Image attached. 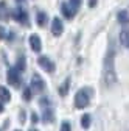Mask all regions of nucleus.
Wrapping results in <instances>:
<instances>
[{
	"label": "nucleus",
	"instance_id": "obj_1",
	"mask_svg": "<svg viewBox=\"0 0 129 131\" xmlns=\"http://www.w3.org/2000/svg\"><path fill=\"white\" fill-rule=\"evenodd\" d=\"M115 50L109 48L104 61H103V83L106 88H112L117 84V73H115Z\"/></svg>",
	"mask_w": 129,
	"mask_h": 131
},
{
	"label": "nucleus",
	"instance_id": "obj_2",
	"mask_svg": "<svg viewBox=\"0 0 129 131\" xmlns=\"http://www.w3.org/2000/svg\"><path fill=\"white\" fill-rule=\"evenodd\" d=\"M90 95H92V91L87 89V88H83L79 89L75 95V108L76 109H84L89 106L90 103Z\"/></svg>",
	"mask_w": 129,
	"mask_h": 131
},
{
	"label": "nucleus",
	"instance_id": "obj_3",
	"mask_svg": "<svg viewBox=\"0 0 129 131\" xmlns=\"http://www.w3.org/2000/svg\"><path fill=\"white\" fill-rule=\"evenodd\" d=\"M6 80H8V84L9 86H12V88H20V84H22V73L16 69V67H11V69H8Z\"/></svg>",
	"mask_w": 129,
	"mask_h": 131
},
{
	"label": "nucleus",
	"instance_id": "obj_4",
	"mask_svg": "<svg viewBox=\"0 0 129 131\" xmlns=\"http://www.w3.org/2000/svg\"><path fill=\"white\" fill-rule=\"evenodd\" d=\"M11 17H12L16 22H19V24L30 25V24H28V13H27L23 8H20V6L14 8V9L11 11Z\"/></svg>",
	"mask_w": 129,
	"mask_h": 131
},
{
	"label": "nucleus",
	"instance_id": "obj_5",
	"mask_svg": "<svg viewBox=\"0 0 129 131\" xmlns=\"http://www.w3.org/2000/svg\"><path fill=\"white\" fill-rule=\"evenodd\" d=\"M30 86H31V91L33 92L41 94V92L45 91V81H44V78L39 73H34L33 77H31V84Z\"/></svg>",
	"mask_w": 129,
	"mask_h": 131
},
{
	"label": "nucleus",
	"instance_id": "obj_6",
	"mask_svg": "<svg viewBox=\"0 0 129 131\" xmlns=\"http://www.w3.org/2000/svg\"><path fill=\"white\" fill-rule=\"evenodd\" d=\"M37 64L41 66V67L45 70V72H48V73H53L55 70H56V66H55V62L48 58V56H39L37 58Z\"/></svg>",
	"mask_w": 129,
	"mask_h": 131
},
{
	"label": "nucleus",
	"instance_id": "obj_7",
	"mask_svg": "<svg viewBox=\"0 0 129 131\" xmlns=\"http://www.w3.org/2000/svg\"><path fill=\"white\" fill-rule=\"evenodd\" d=\"M62 31H64L62 20L59 17H53V20H51V33H53V36H61Z\"/></svg>",
	"mask_w": 129,
	"mask_h": 131
},
{
	"label": "nucleus",
	"instance_id": "obj_8",
	"mask_svg": "<svg viewBox=\"0 0 129 131\" xmlns=\"http://www.w3.org/2000/svg\"><path fill=\"white\" fill-rule=\"evenodd\" d=\"M30 47L33 52H41L42 50V41L37 35H31L30 36Z\"/></svg>",
	"mask_w": 129,
	"mask_h": 131
},
{
	"label": "nucleus",
	"instance_id": "obj_9",
	"mask_svg": "<svg viewBox=\"0 0 129 131\" xmlns=\"http://www.w3.org/2000/svg\"><path fill=\"white\" fill-rule=\"evenodd\" d=\"M61 11H62V16H64L66 19H72L73 16L76 14V11H75V9H73L67 2H64V3L61 5Z\"/></svg>",
	"mask_w": 129,
	"mask_h": 131
},
{
	"label": "nucleus",
	"instance_id": "obj_10",
	"mask_svg": "<svg viewBox=\"0 0 129 131\" xmlns=\"http://www.w3.org/2000/svg\"><path fill=\"white\" fill-rule=\"evenodd\" d=\"M53 119H55V112H53V109H51V108H44L42 120H44L45 123H50V122H53Z\"/></svg>",
	"mask_w": 129,
	"mask_h": 131
},
{
	"label": "nucleus",
	"instance_id": "obj_11",
	"mask_svg": "<svg viewBox=\"0 0 129 131\" xmlns=\"http://www.w3.org/2000/svg\"><path fill=\"white\" fill-rule=\"evenodd\" d=\"M9 16H11V13L6 6V2H0V20H8Z\"/></svg>",
	"mask_w": 129,
	"mask_h": 131
},
{
	"label": "nucleus",
	"instance_id": "obj_12",
	"mask_svg": "<svg viewBox=\"0 0 129 131\" xmlns=\"http://www.w3.org/2000/svg\"><path fill=\"white\" fill-rule=\"evenodd\" d=\"M117 20H118V24H129V11L127 9H121V11H118V14H117Z\"/></svg>",
	"mask_w": 129,
	"mask_h": 131
},
{
	"label": "nucleus",
	"instance_id": "obj_13",
	"mask_svg": "<svg viewBox=\"0 0 129 131\" xmlns=\"http://www.w3.org/2000/svg\"><path fill=\"white\" fill-rule=\"evenodd\" d=\"M47 20H48V17H47V14L44 11H37L36 13V24L39 27H45L47 25Z\"/></svg>",
	"mask_w": 129,
	"mask_h": 131
},
{
	"label": "nucleus",
	"instance_id": "obj_14",
	"mask_svg": "<svg viewBox=\"0 0 129 131\" xmlns=\"http://www.w3.org/2000/svg\"><path fill=\"white\" fill-rule=\"evenodd\" d=\"M120 42H121V45H124L126 48H129V28L121 30V33H120Z\"/></svg>",
	"mask_w": 129,
	"mask_h": 131
},
{
	"label": "nucleus",
	"instance_id": "obj_15",
	"mask_svg": "<svg viewBox=\"0 0 129 131\" xmlns=\"http://www.w3.org/2000/svg\"><path fill=\"white\" fill-rule=\"evenodd\" d=\"M11 100V94L5 86H0V102L2 103H8Z\"/></svg>",
	"mask_w": 129,
	"mask_h": 131
},
{
	"label": "nucleus",
	"instance_id": "obj_16",
	"mask_svg": "<svg viewBox=\"0 0 129 131\" xmlns=\"http://www.w3.org/2000/svg\"><path fill=\"white\" fill-rule=\"evenodd\" d=\"M69 89H70V78H66V81L61 84V88H59V95H62V97H66L67 94H69Z\"/></svg>",
	"mask_w": 129,
	"mask_h": 131
},
{
	"label": "nucleus",
	"instance_id": "obj_17",
	"mask_svg": "<svg viewBox=\"0 0 129 131\" xmlns=\"http://www.w3.org/2000/svg\"><path fill=\"white\" fill-rule=\"evenodd\" d=\"M14 67L17 69L20 73H22V72H25V67H27L25 58H23V56H19V58H17V61H16V66H14Z\"/></svg>",
	"mask_w": 129,
	"mask_h": 131
},
{
	"label": "nucleus",
	"instance_id": "obj_18",
	"mask_svg": "<svg viewBox=\"0 0 129 131\" xmlns=\"http://www.w3.org/2000/svg\"><path fill=\"white\" fill-rule=\"evenodd\" d=\"M81 126L84 129H87L90 126V116H89V114H84V116L81 117Z\"/></svg>",
	"mask_w": 129,
	"mask_h": 131
},
{
	"label": "nucleus",
	"instance_id": "obj_19",
	"mask_svg": "<svg viewBox=\"0 0 129 131\" xmlns=\"http://www.w3.org/2000/svg\"><path fill=\"white\" fill-rule=\"evenodd\" d=\"M81 3H83V0H69V5H70L75 11H78L79 8H81Z\"/></svg>",
	"mask_w": 129,
	"mask_h": 131
},
{
	"label": "nucleus",
	"instance_id": "obj_20",
	"mask_svg": "<svg viewBox=\"0 0 129 131\" xmlns=\"http://www.w3.org/2000/svg\"><path fill=\"white\" fill-rule=\"evenodd\" d=\"M39 105L42 106V108H50V105H51V100L48 97H42L41 100H39Z\"/></svg>",
	"mask_w": 129,
	"mask_h": 131
},
{
	"label": "nucleus",
	"instance_id": "obj_21",
	"mask_svg": "<svg viewBox=\"0 0 129 131\" xmlns=\"http://www.w3.org/2000/svg\"><path fill=\"white\" fill-rule=\"evenodd\" d=\"M31 94H33L31 88H25V91H23V94H22V97H23L25 102H30V100H31Z\"/></svg>",
	"mask_w": 129,
	"mask_h": 131
},
{
	"label": "nucleus",
	"instance_id": "obj_22",
	"mask_svg": "<svg viewBox=\"0 0 129 131\" xmlns=\"http://www.w3.org/2000/svg\"><path fill=\"white\" fill-rule=\"evenodd\" d=\"M59 131H72L70 122H67V120H64V122H62V125H61V129H59Z\"/></svg>",
	"mask_w": 129,
	"mask_h": 131
},
{
	"label": "nucleus",
	"instance_id": "obj_23",
	"mask_svg": "<svg viewBox=\"0 0 129 131\" xmlns=\"http://www.w3.org/2000/svg\"><path fill=\"white\" fill-rule=\"evenodd\" d=\"M5 38H6V31L3 27H0V39H5Z\"/></svg>",
	"mask_w": 129,
	"mask_h": 131
},
{
	"label": "nucleus",
	"instance_id": "obj_24",
	"mask_svg": "<svg viewBox=\"0 0 129 131\" xmlns=\"http://www.w3.org/2000/svg\"><path fill=\"white\" fill-rule=\"evenodd\" d=\"M96 2H98V0H89V6H90V8H93V6L96 5Z\"/></svg>",
	"mask_w": 129,
	"mask_h": 131
},
{
	"label": "nucleus",
	"instance_id": "obj_25",
	"mask_svg": "<svg viewBox=\"0 0 129 131\" xmlns=\"http://www.w3.org/2000/svg\"><path fill=\"white\" fill-rule=\"evenodd\" d=\"M3 111H5V106H3V103H2V102H0V114H2Z\"/></svg>",
	"mask_w": 129,
	"mask_h": 131
},
{
	"label": "nucleus",
	"instance_id": "obj_26",
	"mask_svg": "<svg viewBox=\"0 0 129 131\" xmlns=\"http://www.w3.org/2000/svg\"><path fill=\"white\" fill-rule=\"evenodd\" d=\"M37 120H39V117H37V116H36V114H33V122H34V123H36V122H37Z\"/></svg>",
	"mask_w": 129,
	"mask_h": 131
},
{
	"label": "nucleus",
	"instance_id": "obj_27",
	"mask_svg": "<svg viewBox=\"0 0 129 131\" xmlns=\"http://www.w3.org/2000/svg\"><path fill=\"white\" fill-rule=\"evenodd\" d=\"M30 131H37V129H36V128H31V129H30Z\"/></svg>",
	"mask_w": 129,
	"mask_h": 131
},
{
	"label": "nucleus",
	"instance_id": "obj_28",
	"mask_svg": "<svg viewBox=\"0 0 129 131\" xmlns=\"http://www.w3.org/2000/svg\"><path fill=\"white\" fill-rule=\"evenodd\" d=\"M16 131H20V129H16Z\"/></svg>",
	"mask_w": 129,
	"mask_h": 131
}]
</instances>
